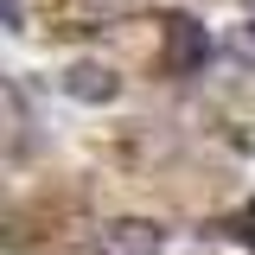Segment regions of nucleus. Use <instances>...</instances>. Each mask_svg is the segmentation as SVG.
Returning a JSON list of instances; mask_svg holds the SVG:
<instances>
[{"label": "nucleus", "mask_w": 255, "mask_h": 255, "mask_svg": "<svg viewBox=\"0 0 255 255\" xmlns=\"http://www.w3.org/2000/svg\"><path fill=\"white\" fill-rule=\"evenodd\" d=\"M90 255H159V230L153 223H109L90 243Z\"/></svg>", "instance_id": "obj_1"}, {"label": "nucleus", "mask_w": 255, "mask_h": 255, "mask_svg": "<svg viewBox=\"0 0 255 255\" xmlns=\"http://www.w3.org/2000/svg\"><path fill=\"white\" fill-rule=\"evenodd\" d=\"M64 90L77 96V102H109V96H115V70H109V64H77V70L64 77Z\"/></svg>", "instance_id": "obj_2"}]
</instances>
